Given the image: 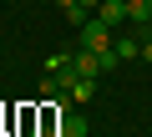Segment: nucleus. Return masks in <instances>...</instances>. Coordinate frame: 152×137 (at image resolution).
Listing matches in <instances>:
<instances>
[{"label": "nucleus", "mask_w": 152, "mask_h": 137, "mask_svg": "<svg viewBox=\"0 0 152 137\" xmlns=\"http://www.w3.org/2000/svg\"><path fill=\"white\" fill-rule=\"evenodd\" d=\"M71 66H76V76H86V81H102L107 76V61H102V51H71Z\"/></svg>", "instance_id": "f257e3e1"}, {"label": "nucleus", "mask_w": 152, "mask_h": 137, "mask_svg": "<svg viewBox=\"0 0 152 137\" xmlns=\"http://www.w3.org/2000/svg\"><path fill=\"white\" fill-rule=\"evenodd\" d=\"M112 41H117V36H112V26H107V21H96V15H91V21L81 26V46H86V51H107Z\"/></svg>", "instance_id": "f03ea898"}, {"label": "nucleus", "mask_w": 152, "mask_h": 137, "mask_svg": "<svg viewBox=\"0 0 152 137\" xmlns=\"http://www.w3.org/2000/svg\"><path fill=\"white\" fill-rule=\"evenodd\" d=\"M127 21L137 26V36L152 31V0H127Z\"/></svg>", "instance_id": "7ed1b4c3"}, {"label": "nucleus", "mask_w": 152, "mask_h": 137, "mask_svg": "<svg viewBox=\"0 0 152 137\" xmlns=\"http://www.w3.org/2000/svg\"><path fill=\"white\" fill-rule=\"evenodd\" d=\"M96 21H107L112 31L127 21V0H102V5H96Z\"/></svg>", "instance_id": "20e7f679"}, {"label": "nucleus", "mask_w": 152, "mask_h": 137, "mask_svg": "<svg viewBox=\"0 0 152 137\" xmlns=\"http://www.w3.org/2000/svg\"><path fill=\"white\" fill-rule=\"evenodd\" d=\"M56 137H86V117L61 112V117H56Z\"/></svg>", "instance_id": "39448f33"}, {"label": "nucleus", "mask_w": 152, "mask_h": 137, "mask_svg": "<svg viewBox=\"0 0 152 137\" xmlns=\"http://www.w3.org/2000/svg\"><path fill=\"white\" fill-rule=\"evenodd\" d=\"M112 51H117L122 61H132V56H142V36H117V41H112Z\"/></svg>", "instance_id": "423d86ee"}, {"label": "nucleus", "mask_w": 152, "mask_h": 137, "mask_svg": "<svg viewBox=\"0 0 152 137\" xmlns=\"http://www.w3.org/2000/svg\"><path fill=\"white\" fill-rule=\"evenodd\" d=\"M91 92H96V81L76 76V81H71V92H66V102H91Z\"/></svg>", "instance_id": "0eeeda50"}, {"label": "nucleus", "mask_w": 152, "mask_h": 137, "mask_svg": "<svg viewBox=\"0 0 152 137\" xmlns=\"http://www.w3.org/2000/svg\"><path fill=\"white\" fill-rule=\"evenodd\" d=\"M142 61H152V31L142 36Z\"/></svg>", "instance_id": "6e6552de"}]
</instances>
